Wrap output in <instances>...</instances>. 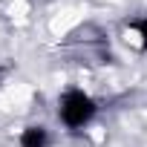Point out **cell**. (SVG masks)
Here are the masks:
<instances>
[{"mask_svg":"<svg viewBox=\"0 0 147 147\" xmlns=\"http://www.w3.org/2000/svg\"><path fill=\"white\" fill-rule=\"evenodd\" d=\"M18 147H49V130L43 124H29L20 130Z\"/></svg>","mask_w":147,"mask_h":147,"instance_id":"obj_2","label":"cell"},{"mask_svg":"<svg viewBox=\"0 0 147 147\" xmlns=\"http://www.w3.org/2000/svg\"><path fill=\"white\" fill-rule=\"evenodd\" d=\"M98 115V101L81 87H69L58 98V118L66 130H84Z\"/></svg>","mask_w":147,"mask_h":147,"instance_id":"obj_1","label":"cell"},{"mask_svg":"<svg viewBox=\"0 0 147 147\" xmlns=\"http://www.w3.org/2000/svg\"><path fill=\"white\" fill-rule=\"evenodd\" d=\"M133 29H136V35H138V46H141V52H147V15L138 18V20H133Z\"/></svg>","mask_w":147,"mask_h":147,"instance_id":"obj_3","label":"cell"}]
</instances>
